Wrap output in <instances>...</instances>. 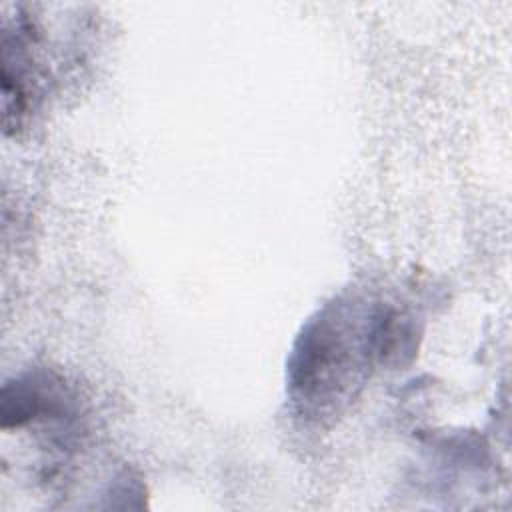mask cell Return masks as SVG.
Returning a JSON list of instances; mask_svg holds the SVG:
<instances>
[{"instance_id": "cell-1", "label": "cell", "mask_w": 512, "mask_h": 512, "mask_svg": "<svg viewBox=\"0 0 512 512\" xmlns=\"http://www.w3.org/2000/svg\"><path fill=\"white\" fill-rule=\"evenodd\" d=\"M414 328L370 294L342 292L302 328L288 360V396L308 424L334 422L360 394L374 364L414 350Z\"/></svg>"}, {"instance_id": "cell-2", "label": "cell", "mask_w": 512, "mask_h": 512, "mask_svg": "<svg viewBox=\"0 0 512 512\" xmlns=\"http://www.w3.org/2000/svg\"><path fill=\"white\" fill-rule=\"evenodd\" d=\"M74 410V396L62 378L48 370L26 372L2 386V430L32 422L66 420Z\"/></svg>"}]
</instances>
